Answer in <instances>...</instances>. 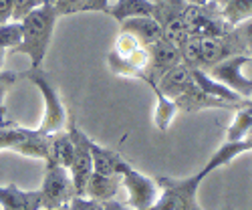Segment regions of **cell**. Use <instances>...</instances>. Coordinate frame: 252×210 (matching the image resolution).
Returning <instances> with one entry per match:
<instances>
[{
  "label": "cell",
  "mask_w": 252,
  "mask_h": 210,
  "mask_svg": "<svg viewBox=\"0 0 252 210\" xmlns=\"http://www.w3.org/2000/svg\"><path fill=\"white\" fill-rule=\"evenodd\" d=\"M119 176H121V184L125 186V190H127V208H131V210H148L159 198L158 180L137 172L127 160L121 164Z\"/></svg>",
  "instance_id": "5b68a950"
},
{
  "label": "cell",
  "mask_w": 252,
  "mask_h": 210,
  "mask_svg": "<svg viewBox=\"0 0 252 210\" xmlns=\"http://www.w3.org/2000/svg\"><path fill=\"white\" fill-rule=\"evenodd\" d=\"M73 140V162H71V180H73V186H75V196H83L85 194V186L89 182V176L93 174V162H91V138L79 130V125L75 121L69 123V132H67Z\"/></svg>",
  "instance_id": "ba28073f"
},
{
  "label": "cell",
  "mask_w": 252,
  "mask_h": 210,
  "mask_svg": "<svg viewBox=\"0 0 252 210\" xmlns=\"http://www.w3.org/2000/svg\"><path fill=\"white\" fill-rule=\"evenodd\" d=\"M161 38H165L167 43L176 45L178 49H182V47L188 43V40L192 38L190 29H188V23H186L184 14L174 16V18L167 20V23L161 25Z\"/></svg>",
  "instance_id": "44dd1931"
},
{
  "label": "cell",
  "mask_w": 252,
  "mask_h": 210,
  "mask_svg": "<svg viewBox=\"0 0 252 210\" xmlns=\"http://www.w3.org/2000/svg\"><path fill=\"white\" fill-rule=\"evenodd\" d=\"M222 16L230 27H236L244 20L252 18V0H230L222 8Z\"/></svg>",
  "instance_id": "7402d4cb"
},
{
  "label": "cell",
  "mask_w": 252,
  "mask_h": 210,
  "mask_svg": "<svg viewBox=\"0 0 252 210\" xmlns=\"http://www.w3.org/2000/svg\"><path fill=\"white\" fill-rule=\"evenodd\" d=\"M20 38H23V25L16 20H8V23L0 25V49H14Z\"/></svg>",
  "instance_id": "603a6c76"
},
{
  "label": "cell",
  "mask_w": 252,
  "mask_h": 210,
  "mask_svg": "<svg viewBox=\"0 0 252 210\" xmlns=\"http://www.w3.org/2000/svg\"><path fill=\"white\" fill-rule=\"evenodd\" d=\"M69 210H107L103 202H97L89 196H73L69 200Z\"/></svg>",
  "instance_id": "f1b7e54d"
},
{
  "label": "cell",
  "mask_w": 252,
  "mask_h": 210,
  "mask_svg": "<svg viewBox=\"0 0 252 210\" xmlns=\"http://www.w3.org/2000/svg\"><path fill=\"white\" fill-rule=\"evenodd\" d=\"M91 148V162H93V172H99V174H107V176H113V174H119V168L121 164L125 162L121 158V154L109 150V148H103L97 141L91 140L89 143Z\"/></svg>",
  "instance_id": "2e32d148"
},
{
  "label": "cell",
  "mask_w": 252,
  "mask_h": 210,
  "mask_svg": "<svg viewBox=\"0 0 252 210\" xmlns=\"http://www.w3.org/2000/svg\"><path fill=\"white\" fill-rule=\"evenodd\" d=\"M2 65H4V51L0 49V71H2Z\"/></svg>",
  "instance_id": "836d02e7"
},
{
  "label": "cell",
  "mask_w": 252,
  "mask_h": 210,
  "mask_svg": "<svg viewBox=\"0 0 252 210\" xmlns=\"http://www.w3.org/2000/svg\"><path fill=\"white\" fill-rule=\"evenodd\" d=\"M148 53H150V73H148V79L145 83L152 87L156 83L170 71L174 69L176 65L182 63V53L176 45L167 43L165 38H159L156 43H152L148 47Z\"/></svg>",
  "instance_id": "30bf717a"
},
{
  "label": "cell",
  "mask_w": 252,
  "mask_h": 210,
  "mask_svg": "<svg viewBox=\"0 0 252 210\" xmlns=\"http://www.w3.org/2000/svg\"><path fill=\"white\" fill-rule=\"evenodd\" d=\"M87 0H55V12L57 16H67V14H75V12H83Z\"/></svg>",
  "instance_id": "83f0119b"
},
{
  "label": "cell",
  "mask_w": 252,
  "mask_h": 210,
  "mask_svg": "<svg viewBox=\"0 0 252 210\" xmlns=\"http://www.w3.org/2000/svg\"><path fill=\"white\" fill-rule=\"evenodd\" d=\"M119 184H121V176L119 174H113V176H107V174H99V172H93L89 176V182L85 186V194L83 196H89L97 202H109L115 198L117 190H119Z\"/></svg>",
  "instance_id": "9a60e30c"
},
{
  "label": "cell",
  "mask_w": 252,
  "mask_h": 210,
  "mask_svg": "<svg viewBox=\"0 0 252 210\" xmlns=\"http://www.w3.org/2000/svg\"><path fill=\"white\" fill-rule=\"evenodd\" d=\"M232 35H234V38L240 43L242 51L252 57V18H248V20H244V23L236 25L232 29Z\"/></svg>",
  "instance_id": "cb8c5ba5"
},
{
  "label": "cell",
  "mask_w": 252,
  "mask_h": 210,
  "mask_svg": "<svg viewBox=\"0 0 252 210\" xmlns=\"http://www.w3.org/2000/svg\"><path fill=\"white\" fill-rule=\"evenodd\" d=\"M154 12L156 4L150 0H115L107 10V14L119 20V23L133 16H154Z\"/></svg>",
  "instance_id": "e0dca14e"
},
{
  "label": "cell",
  "mask_w": 252,
  "mask_h": 210,
  "mask_svg": "<svg viewBox=\"0 0 252 210\" xmlns=\"http://www.w3.org/2000/svg\"><path fill=\"white\" fill-rule=\"evenodd\" d=\"M73 140L67 132H57L53 136H49V160L47 162H53V164H59L63 168H71V162H73Z\"/></svg>",
  "instance_id": "ac0fdd59"
},
{
  "label": "cell",
  "mask_w": 252,
  "mask_h": 210,
  "mask_svg": "<svg viewBox=\"0 0 252 210\" xmlns=\"http://www.w3.org/2000/svg\"><path fill=\"white\" fill-rule=\"evenodd\" d=\"M111 6L109 0H87L85 6H83V12H93V10H101V12H107Z\"/></svg>",
  "instance_id": "f546056e"
},
{
  "label": "cell",
  "mask_w": 252,
  "mask_h": 210,
  "mask_svg": "<svg viewBox=\"0 0 252 210\" xmlns=\"http://www.w3.org/2000/svg\"><path fill=\"white\" fill-rule=\"evenodd\" d=\"M40 204L45 208H59L69 204V200L75 196V186L71 180V172L67 168L59 164L47 162V170L43 178V186H40Z\"/></svg>",
  "instance_id": "8992f818"
},
{
  "label": "cell",
  "mask_w": 252,
  "mask_h": 210,
  "mask_svg": "<svg viewBox=\"0 0 252 210\" xmlns=\"http://www.w3.org/2000/svg\"><path fill=\"white\" fill-rule=\"evenodd\" d=\"M57 12L53 4H43L31 14H27L20 25H23V38L12 49L14 55H27L31 59V69H40L47 57L49 45L53 40L55 25H57Z\"/></svg>",
  "instance_id": "7a4b0ae2"
},
{
  "label": "cell",
  "mask_w": 252,
  "mask_h": 210,
  "mask_svg": "<svg viewBox=\"0 0 252 210\" xmlns=\"http://www.w3.org/2000/svg\"><path fill=\"white\" fill-rule=\"evenodd\" d=\"M252 130V107L248 103L236 107L234 119L226 132V141H244Z\"/></svg>",
  "instance_id": "ffe728a7"
},
{
  "label": "cell",
  "mask_w": 252,
  "mask_h": 210,
  "mask_svg": "<svg viewBox=\"0 0 252 210\" xmlns=\"http://www.w3.org/2000/svg\"><path fill=\"white\" fill-rule=\"evenodd\" d=\"M0 206L2 210H43L38 190H20L18 186H0Z\"/></svg>",
  "instance_id": "7c38bea8"
},
{
  "label": "cell",
  "mask_w": 252,
  "mask_h": 210,
  "mask_svg": "<svg viewBox=\"0 0 252 210\" xmlns=\"http://www.w3.org/2000/svg\"><path fill=\"white\" fill-rule=\"evenodd\" d=\"M174 101L178 105V111H186V113H194V111H202V109H230V107H234V105H230L222 99H216L212 95L204 93L196 83L192 87H188Z\"/></svg>",
  "instance_id": "8fae6325"
},
{
  "label": "cell",
  "mask_w": 252,
  "mask_h": 210,
  "mask_svg": "<svg viewBox=\"0 0 252 210\" xmlns=\"http://www.w3.org/2000/svg\"><path fill=\"white\" fill-rule=\"evenodd\" d=\"M246 103H248V105H250V107H252V97H250V99H248V101H246Z\"/></svg>",
  "instance_id": "74e56055"
},
{
  "label": "cell",
  "mask_w": 252,
  "mask_h": 210,
  "mask_svg": "<svg viewBox=\"0 0 252 210\" xmlns=\"http://www.w3.org/2000/svg\"><path fill=\"white\" fill-rule=\"evenodd\" d=\"M121 31L129 33L139 40L141 47H150L152 43L161 38V25L154 16H133L121 23Z\"/></svg>",
  "instance_id": "5bb4252c"
},
{
  "label": "cell",
  "mask_w": 252,
  "mask_h": 210,
  "mask_svg": "<svg viewBox=\"0 0 252 210\" xmlns=\"http://www.w3.org/2000/svg\"><path fill=\"white\" fill-rule=\"evenodd\" d=\"M12 20V0H0V25Z\"/></svg>",
  "instance_id": "4dcf8cb0"
},
{
  "label": "cell",
  "mask_w": 252,
  "mask_h": 210,
  "mask_svg": "<svg viewBox=\"0 0 252 210\" xmlns=\"http://www.w3.org/2000/svg\"><path fill=\"white\" fill-rule=\"evenodd\" d=\"M252 150V141H224L220 150L208 160V164L198 174H192L188 178H158L159 184V198L154 206L148 210H204L198 204V188L200 184L210 176V172L218 170L220 166H226L232 160H236L240 154ZM107 210H131L123 204H117L115 200L105 202Z\"/></svg>",
  "instance_id": "6da1fadb"
},
{
  "label": "cell",
  "mask_w": 252,
  "mask_h": 210,
  "mask_svg": "<svg viewBox=\"0 0 252 210\" xmlns=\"http://www.w3.org/2000/svg\"><path fill=\"white\" fill-rule=\"evenodd\" d=\"M150 2H154V4H161V2H170V0H150Z\"/></svg>",
  "instance_id": "d590c367"
},
{
  "label": "cell",
  "mask_w": 252,
  "mask_h": 210,
  "mask_svg": "<svg viewBox=\"0 0 252 210\" xmlns=\"http://www.w3.org/2000/svg\"><path fill=\"white\" fill-rule=\"evenodd\" d=\"M228 2H230V0H208V6H212V8H216V10L222 12V8H224Z\"/></svg>",
  "instance_id": "1f68e13d"
},
{
  "label": "cell",
  "mask_w": 252,
  "mask_h": 210,
  "mask_svg": "<svg viewBox=\"0 0 252 210\" xmlns=\"http://www.w3.org/2000/svg\"><path fill=\"white\" fill-rule=\"evenodd\" d=\"M18 81V73L14 71H0V125L4 123V95Z\"/></svg>",
  "instance_id": "4316f807"
},
{
  "label": "cell",
  "mask_w": 252,
  "mask_h": 210,
  "mask_svg": "<svg viewBox=\"0 0 252 210\" xmlns=\"http://www.w3.org/2000/svg\"><path fill=\"white\" fill-rule=\"evenodd\" d=\"M45 210H69V204H65V206H59V208H45Z\"/></svg>",
  "instance_id": "e575fe53"
},
{
  "label": "cell",
  "mask_w": 252,
  "mask_h": 210,
  "mask_svg": "<svg viewBox=\"0 0 252 210\" xmlns=\"http://www.w3.org/2000/svg\"><path fill=\"white\" fill-rule=\"evenodd\" d=\"M45 4H55V0H45Z\"/></svg>",
  "instance_id": "8d00e7d4"
},
{
  "label": "cell",
  "mask_w": 252,
  "mask_h": 210,
  "mask_svg": "<svg viewBox=\"0 0 252 210\" xmlns=\"http://www.w3.org/2000/svg\"><path fill=\"white\" fill-rule=\"evenodd\" d=\"M141 45L135 36H131L129 33H123L119 31L117 35V40H115V47H113V53L119 55V57H129L133 51H137Z\"/></svg>",
  "instance_id": "d4e9b609"
},
{
  "label": "cell",
  "mask_w": 252,
  "mask_h": 210,
  "mask_svg": "<svg viewBox=\"0 0 252 210\" xmlns=\"http://www.w3.org/2000/svg\"><path fill=\"white\" fill-rule=\"evenodd\" d=\"M248 63H252L250 55H236V57L224 59L214 67H210L206 73L218 83H222V85H226L230 91H234L236 95L248 101L252 97V77L244 75V67Z\"/></svg>",
  "instance_id": "52a82bcc"
},
{
  "label": "cell",
  "mask_w": 252,
  "mask_h": 210,
  "mask_svg": "<svg viewBox=\"0 0 252 210\" xmlns=\"http://www.w3.org/2000/svg\"><path fill=\"white\" fill-rule=\"evenodd\" d=\"M27 79L40 91L45 101V113H43V121L38 125V132L43 136H53L57 132H63V128L67 125V109L63 105L55 85L40 69H31L27 73Z\"/></svg>",
  "instance_id": "3957f363"
},
{
  "label": "cell",
  "mask_w": 252,
  "mask_h": 210,
  "mask_svg": "<svg viewBox=\"0 0 252 210\" xmlns=\"http://www.w3.org/2000/svg\"><path fill=\"white\" fill-rule=\"evenodd\" d=\"M190 6H206L208 4V0H186Z\"/></svg>",
  "instance_id": "d6a6232c"
},
{
  "label": "cell",
  "mask_w": 252,
  "mask_h": 210,
  "mask_svg": "<svg viewBox=\"0 0 252 210\" xmlns=\"http://www.w3.org/2000/svg\"><path fill=\"white\" fill-rule=\"evenodd\" d=\"M2 150L47 162L49 136H43L38 130L18 128V125H0V152Z\"/></svg>",
  "instance_id": "277c9868"
},
{
  "label": "cell",
  "mask_w": 252,
  "mask_h": 210,
  "mask_svg": "<svg viewBox=\"0 0 252 210\" xmlns=\"http://www.w3.org/2000/svg\"><path fill=\"white\" fill-rule=\"evenodd\" d=\"M154 93H156V111H154V123L159 132H167L170 130V125L178 113V105L174 99L165 97L159 93V89L156 85H152Z\"/></svg>",
  "instance_id": "d6986e66"
},
{
  "label": "cell",
  "mask_w": 252,
  "mask_h": 210,
  "mask_svg": "<svg viewBox=\"0 0 252 210\" xmlns=\"http://www.w3.org/2000/svg\"><path fill=\"white\" fill-rule=\"evenodd\" d=\"M192 85H194L192 69L188 65H184V63H180V65H176L174 69H170L156 83L159 93L170 97V99H178L188 87H192Z\"/></svg>",
  "instance_id": "4fadbf2b"
},
{
  "label": "cell",
  "mask_w": 252,
  "mask_h": 210,
  "mask_svg": "<svg viewBox=\"0 0 252 210\" xmlns=\"http://www.w3.org/2000/svg\"><path fill=\"white\" fill-rule=\"evenodd\" d=\"M45 0H12V20L20 23L27 14L36 10L38 6H43Z\"/></svg>",
  "instance_id": "484cf974"
},
{
  "label": "cell",
  "mask_w": 252,
  "mask_h": 210,
  "mask_svg": "<svg viewBox=\"0 0 252 210\" xmlns=\"http://www.w3.org/2000/svg\"><path fill=\"white\" fill-rule=\"evenodd\" d=\"M184 18L188 23V29H190V35L192 36H198V38H206V36H224L232 31L222 12L212 8V6H190L188 4L186 12H184Z\"/></svg>",
  "instance_id": "9c48e42d"
}]
</instances>
